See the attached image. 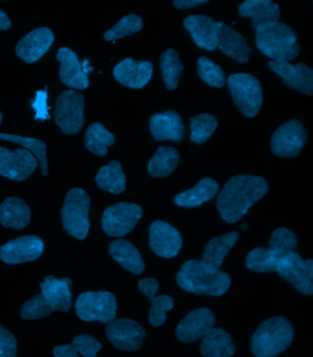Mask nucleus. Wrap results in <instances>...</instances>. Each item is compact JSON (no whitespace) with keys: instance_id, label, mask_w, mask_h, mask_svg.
Masks as SVG:
<instances>
[{"instance_id":"obj_1","label":"nucleus","mask_w":313,"mask_h":357,"mask_svg":"<svg viewBox=\"0 0 313 357\" xmlns=\"http://www.w3.org/2000/svg\"><path fill=\"white\" fill-rule=\"evenodd\" d=\"M268 191V183L264 178L237 175L231 178L219 192V212L227 223H236L247 215L254 203L264 197Z\"/></svg>"},{"instance_id":"obj_2","label":"nucleus","mask_w":313,"mask_h":357,"mask_svg":"<svg viewBox=\"0 0 313 357\" xmlns=\"http://www.w3.org/2000/svg\"><path fill=\"white\" fill-rule=\"evenodd\" d=\"M178 286L191 294L221 296L231 286V278L219 269H212L201 260L184 263L177 276Z\"/></svg>"},{"instance_id":"obj_3","label":"nucleus","mask_w":313,"mask_h":357,"mask_svg":"<svg viewBox=\"0 0 313 357\" xmlns=\"http://www.w3.org/2000/svg\"><path fill=\"white\" fill-rule=\"evenodd\" d=\"M293 328L283 317L263 321L252 339V352L256 357H277L291 345Z\"/></svg>"},{"instance_id":"obj_4","label":"nucleus","mask_w":313,"mask_h":357,"mask_svg":"<svg viewBox=\"0 0 313 357\" xmlns=\"http://www.w3.org/2000/svg\"><path fill=\"white\" fill-rule=\"evenodd\" d=\"M256 43L259 51L272 61H291L298 56L294 45L297 34L282 22L261 26L256 30Z\"/></svg>"},{"instance_id":"obj_5","label":"nucleus","mask_w":313,"mask_h":357,"mask_svg":"<svg viewBox=\"0 0 313 357\" xmlns=\"http://www.w3.org/2000/svg\"><path fill=\"white\" fill-rule=\"evenodd\" d=\"M90 198L84 190L73 188L66 196L62 208V223L70 236L84 240L89 232Z\"/></svg>"},{"instance_id":"obj_6","label":"nucleus","mask_w":313,"mask_h":357,"mask_svg":"<svg viewBox=\"0 0 313 357\" xmlns=\"http://www.w3.org/2000/svg\"><path fill=\"white\" fill-rule=\"evenodd\" d=\"M226 83L240 111L247 118L256 116L263 104L260 82L252 75L241 73L230 75Z\"/></svg>"},{"instance_id":"obj_7","label":"nucleus","mask_w":313,"mask_h":357,"mask_svg":"<svg viewBox=\"0 0 313 357\" xmlns=\"http://www.w3.org/2000/svg\"><path fill=\"white\" fill-rule=\"evenodd\" d=\"M75 307L78 317L84 321L110 324L116 318V298L109 291L84 292L79 295Z\"/></svg>"},{"instance_id":"obj_8","label":"nucleus","mask_w":313,"mask_h":357,"mask_svg":"<svg viewBox=\"0 0 313 357\" xmlns=\"http://www.w3.org/2000/svg\"><path fill=\"white\" fill-rule=\"evenodd\" d=\"M85 98L74 90H66L58 96L54 118L64 134L74 135L83 128Z\"/></svg>"},{"instance_id":"obj_9","label":"nucleus","mask_w":313,"mask_h":357,"mask_svg":"<svg viewBox=\"0 0 313 357\" xmlns=\"http://www.w3.org/2000/svg\"><path fill=\"white\" fill-rule=\"evenodd\" d=\"M142 215L143 210L138 204L122 202L104 211L102 229L108 236L122 238L134 229Z\"/></svg>"},{"instance_id":"obj_10","label":"nucleus","mask_w":313,"mask_h":357,"mask_svg":"<svg viewBox=\"0 0 313 357\" xmlns=\"http://www.w3.org/2000/svg\"><path fill=\"white\" fill-rule=\"evenodd\" d=\"M276 271L301 294L309 296L313 294L312 259L303 260L300 255L292 252L279 260Z\"/></svg>"},{"instance_id":"obj_11","label":"nucleus","mask_w":313,"mask_h":357,"mask_svg":"<svg viewBox=\"0 0 313 357\" xmlns=\"http://www.w3.org/2000/svg\"><path fill=\"white\" fill-rule=\"evenodd\" d=\"M306 140L304 126L298 120H291L274 133L271 139L272 151L279 157L295 158L300 155Z\"/></svg>"},{"instance_id":"obj_12","label":"nucleus","mask_w":313,"mask_h":357,"mask_svg":"<svg viewBox=\"0 0 313 357\" xmlns=\"http://www.w3.org/2000/svg\"><path fill=\"white\" fill-rule=\"evenodd\" d=\"M38 162L30 151L23 149L0 147V175L16 181H25L37 169Z\"/></svg>"},{"instance_id":"obj_13","label":"nucleus","mask_w":313,"mask_h":357,"mask_svg":"<svg viewBox=\"0 0 313 357\" xmlns=\"http://www.w3.org/2000/svg\"><path fill=\"white\" fill-rule=\"evenodd\" d=\"M106 335L111 344L122 351H137L142 347L145 331L136 321L117 319L108 324Z\"/></svg>"},{"instance_id":"obj_14","label":"nucleus","mask_w":313,"mask_h":357,"mask_svg":"<svg viewBox=\"0 0 313 357\" xmlns=\"http://www.w3.org/2000/svg\"><path fill=\"white\" fill-rule=\"evenodd\" d=\"M43 248L45 244L38 236H20L0 248V259L8 265L34 261L42 256Z\"/></svg>"},{"instance_id":"obj_15","label":"nucleus","mask_w":313,"mask_h":357,"mask_svg":"<svg viewBox=\"0 0 313 357\" xmlns=\"http://www.w3.org/2000/svg\"><path fill=\"white\" fill-rule=\"evenodd\" d=\"M149 243L151 250L157 256L165 259L177 257L183 244L180 231L163 221L152 223L149 230Z\"/></svg>"},{"instance_id":"obj_16","label":"nucleus","mask_w":313,"mask_h":357,"mask_svg":"<svg viewBox=\"0 0 313 357\" xmlns=\"http://www.w3.org/2000/svg\"><path fill=\"white\" fill-rule=\"evenodd\" d=\"M269 67L283 79L289 89H296L307 96L313 93V71L305 63L293 66L289 61H270Z\"/></svg>"},{"instance_id":"obj_17","label":"nucleus","mask_w":313,"mask_h":357,"mask_svg":"<svg viewBox=\"0 0 313 357\" xmlns=\"http://www.w3.org/2000/svg\"><path fill=\"white\" fill-rule=\"evenodd\" d=\"M54 35L49 28L35 29L20 40L16 46V54L27 63L39 61L51 48Z\"/></svg>"},{"instance_id":"obj_18","label":"nucleus","mask_w":313,"mask_h":357,"mask_svg":"<svg viewBox=\"0 0 313 357\" xmlns=\"http://www.w3.org/2000/svg\"><path fill=\"white\" fill-rule=\"evenodd\" d=\"M214 315L210 310L201 308L189 312L175 330L178 340L192 342L203 338L214 326Z\"/></svg>"},{"instance_id":"obj_19","label":"nucleus","mask_w":313,"mask_h":357,"mask_svg":"<svg viewBox=\"0 0 313 357\" xmlns=\"http://www.w3.org/2000/svg\"><path fill=\"white\" fill-rule=\"evenodd\" d=\"M153 72V64L150 61L126 58L114 67L113 75L119 84L130 89H140L149 83Z\"/></svg>"},{"instance_id":"obj_20","label":"nucleus","mask_w":313,"mask_h":357,"mask_svg":"<svg viewBox=\"0 0 313 357\" xmlns=\"http://www.w3.org/2000/svg\"><path fill=\"white\" fill-rule=\"evenodd\" d=\"M184 27L191 34L201 48L213 52L218 48L219 27L217 22L205 15H191L184 20Z\"/></svg>"},{"instance_id":"obj_21","label":"nucleus","mask_w":313,"mask_h":357,"mask_svg":"<svg viewBox=\"0 0 313 357\" xmlns=\"http://www.w3.org/2000/svg\"><path fill=\"white\" fill-rule=\"evenodd\" d=\"M57 59L61 63L59 76L64 86L78 90H85L89 87V78L83 72L75 52L63 47L58 50Z\"/></svg>"},{"instance_id":"obj_22","label":"nucleus","mask_w":313,"mask_h":357,"mask_svg":"<svg viewBox=\"0 0 313 357\" xmlns=\"http://www.w3.org/2000/svg\"><path fill=\"white\" fill-rule=\"evenodd\" d=\"M217 24L219 27L218 48L224 54L240 63H248L252 48L248 45L245 37L224 22H217Z\"/></svg>"},{"instance_id":"obj_23","label":"nucleus","mask_w":313,"mask_h":357,"mask_svg":"<svg viewBox=\"0 0 313 357\" xmlns=\"http://www.w3.org/2000/svg\"><path fill=\"white\" fill-rule=\"evenodd\" d=\"M150 130L154 139L181 142L185 135V126L180 116L174 111L154 114L150 119Z\"/></svg>"},{"instance_id":"obj_24","label":"nucleus","mask_w":313,"mask_h":357,"mask_svg":"<svg viewBox=\"0 0 313 357\" xmlns=\"http://www.w3.org/2000/svg\"><path fill=\"white\" fill-rule=\"evenodd\" d=\"M42 294L45 300L54 311L68 312L72 305V294L70 279H57L52 275L45 278L40 284Z\"/></svg>"},{"instance_id":"obj_25","label":"nucleus","mask_w":313,"mask_h":357,"mask_svg":"<svg viewBox=\"0 0 313 357\" xmlns=\"http://www.w3.org/2000/svg\"><path fill=\"white\" fill-rule=\"evenodd\" d=\"M239 14L242 17H250L254 30L279 22L280 17L279 6L270 0H247L240 6Z\"/></svg>"},{"instance_id":"obj_26","label":"nucleus","mask_w":313,"mask_h":357,"mask_svg":"<svg viewBox=\"0 0 313 357\" xmlns=\"http://www.w3.org/2000/svg\"><path fill=\"white\" fill-rule=\"evenodd\" d=\"M30 207L22 199L8 197L0 204V223L4 227L23 229L30 224Z\"/></svg>"},{"instance_id":"obj_27","label":"nucleus","mask_w":313,"mask_h":357,"mask_svg":"<svg viewBox=\"0 0 313 357\" xmlns=\"http://www.w3.org/2000/svg\"><path fill=\"white\" fill-rule=\"evenodd\" d=\"M201 352L204 357H232L235 347L229 333L221 328H212L203 337Z\"/></svg>"},{"instance_id":"obj_28","label":"nucleus","mask_w":313,"mask_h":357,"mask_svg":"<svg viewBox=\"0 0 313 357\" xmlns=\"http://www.w3.org/2000/svg\"><path fill=\"white\" fill-rule=\"evenodd\" d=\"M109 251L113 259L131 273L140 275L145 271V265L141 254L127 240H114L110 245Z\"/></svg>"},{"instance_id":"obj_29","label":"nucleus","mask_w":313,"mask_h":357,"mask_svg":"<svg viewBox=\"0 0 313 357\" xmlns=\"http://www.w3.org/2000/svg\"><path fill=\"white\" fill-rule=\"evenodd\" d=\"M219 184L210 178H204L193 188L181 192L175 197V204L178 206L192 208L201 206L217 195Z\"/></svg>"},{"instance_id":"obj_30","label":"nucleus","mask_w":313,"mask_h":357,"mask_svg":"<svg viewBox=\"0 0 313 357\" xmlns=\"http://www.w3.org/2000/svg\"><path fill=\"white\" fill-rule=\"evenodd\" d=\"M239 238L238 232H231L225 236L213 238L205 247L201 261L210 268L219 269Z\"/></svg>"},{"instance_id":"obj_31","label":"nucleus","mask_w":313,"mask_h":357,"mask_svg":"<svg viewBox=\"0 0 313 357\" xmlns=\"http://www.w3.org/2000/svg\"><path fill=\"white\" fill-rule=\"evenodd\" d=\"M95 181L99 188L110 194L119 195L125 191L126 176L122 164L117 160H111L107 166H102Z\"/></svg>"},{"instance_id":"obj_32","label":"nucleus","mask_w":313,"mask_h":357,"mask_svg":"<svg viewBox=\"0 0 313 357\" xmlns=\"http://www.w3.org/2000/svg\"><path fill=\"white\" fill-rule=\"evenodd\" d=\"M101 342L89 335H79L70 344L59 345L54 347L55 357H79L78 354L84 357H96L101 349Z\"/></svg>"},{"instance_id":"obj_33","label":"nucleus","mask_w":313,"mask_h":357,"mask_svg":"<svg viewBox=\"0 0 313 357\" xmlns=\"http://www.w3.org/2000/svg\"><path fill=\"white\" fill-rule=\"evenodd\" d=\"M180 154L173 147H159L148 164V172L154 178L168 177L177 168Z\"/></svg>"},{"instance_id":"obj_34","label":"nucleus","mask_w":313,"mask_h":357,"mask_svg":"<svg viewBox=\"0 0 313 357\" xmlns=\"http://www.w3.org/2000/svg\"><path fill=\"white\" fill-rule=\"evenodd\" d=\"M114 143L115 136L101 123H93L85 133V146L90 152L99 157L106 156L108 147L112 146Z\"/></svg>"},{"instance_id":"obj_35","label":"nucleus","mask_w":313,"mask_h":357,"mask_svg":"<svg viewBox=\"0 0 313 357\" xmlns=\"http://www.w3.org/2000/svg\"><path fill=\"white\" fill-rule=\"evenodd\" d=\"M160 69L166 89H177L178 80L182 74L183 66L180 61V55L174 49L166 50L161 54Z\"/></svg>"},{"instance_id":"obj_36","label":"nucleus","mask_w":313,"mask_h":357,"mask_svg":"<svg viewBox=\"0 0 313 357\" xmlns=\"http://www.w3.org/2000/svg\"><path fill=\"white\" fill-rule=\"evenodd\" d=\"M0 139L7 140V142L16 143L22 146L38 158L39 160L41 169H42L43 176L48 175V163L46 151H48V145L43 140L34 139V137H26L17 136V135L0 133Z\"/></svg>"},{"instance_id":"obj_37","label":"nucleus","mask_w":313,"mask_h":357,"mask_svg":"<svg viewBox=\"0 0 313 357\" xmlns=\"http://www.w3.org/2000/svg\"><path fill=\"white\" fill-rule=\"evenodd\" d=\"M282 259L269 248H256L247 257V267L254 272L269 273L277 271V263Z\"/></svg>"},{"instance_id":"obj_38","label":"nucleus","mask_w":313,"mask_h":357,"mask_svg":"<svg viewBox=\"0 0 313 357\" xmlns=\"http://www.w3.org/2000/svg\"><path fill=\"white\" fill-rule=\"evenodd\" d=\"M218 121L210 114H201L190 119V139L197 144H203L214 132Z\"/></svg>"},{"instance_id":"obj_39","label":"nucleus","mask_w":313,"mask_h":357,"mask_svg":"<svg viewBox=\"0 0 313 357\" xmlns=\"http://www.w3.org/2000/svg\"><path fill=\"white\" fill-rule=\"evenodd\" d=\"M298 245L297 236L288 228L280 227L272 234L269 250L282 259L286 255L295 252Z\"/></svg>"},{"instance_id":"obj_40","label":"nucleus","mask_w":313,"mask_h":357,"mask_svg":"<svg viewBox=\"0 0 313 357\" xmlns=\"http://www.w3.org/2000/svg\"><path fill=\"white\" fill-rule=\"evenodd\" d=\"M143 20L136 14L122 17L116 25L104 34V39L107 42H115L116 40L136 33L142 30Z\"/></svg>"},{"instance_id":"obj_41","label":"nucleus","mask_w":313,"mask_h":357,"mask_svg":"<svg viewBox=\"0 0 313 357\" xmlns=\"http://www.w3.org/2000/svg\"><path fill=\"white\" fill-rule=\"evenodd\" d=\"M198 72L201 79L210 86L221 89L226 84V79L221 67L209 58L201 57L198 60Z\"/></svg>"},{"instance_id":"obj_42","label":"nucleus","mask_w":313,"mask_h":357,"mask_svg":"<svg viewBox=\"0 0 313 357\" xmlns=\"http://www.w3.org/2000/svg\"><path fill=\"white\" fill-rule=\"evenodd\" d=\"M54 310L45 300L42 294L35 295L31 300L26 301L22 306L20 316L24 320H34V319H42L51 315Z\"/></svg>"},{"instance_id":"obj_43","label":"nucleus","mask_w":313,"mask_h":357,"mask_svg":"<svg viewBox=\"0 0 313 357\" xmlns=\"http://www.w3.org/2000/svg\"><path fill=\"white\" fill-rule=\"evenodd\" d=\"M148 298H150L152 304L149 321L154 327L161 326L166 321V312L170 311L174 307V301L168 295H160L157 298H154V295H151Z\"/></svg>"},{"instance_id":"obj_44","label":"nucleus","mask_w":313,"mask_h":357,"mask_svg":"<svg viewBox=\"0 0 313 357\" xmlns=\"http://www.w3.org/2000/svg\"><path fill=\"white\" fill-rule=\"evenodd\" d=\"M17 348L15 336L0 326V357H16Z\"/></svg>"},{"instance_id":"obj_45","label":"nucleus","mask_w":313,"mask_h":357,"mask_svg":"<svg viewBox=\"0 0 313 357\" xmlns=\"http://www.w3.org/2000/svg\"><path fill=\"white\" fill-rule=\"evenodd\" d=\"M46 98H48V93L45 91H40L37 92L36 99L32 103V107L36 110V116L35 119H49L48 107L46 105Z\"/></svg>"},{"instance_id":"obj_46","label":"nucleus","mask_w":313,"mask_h":357,"mask_svg":"<svg viewBox=\"0 0 313 357\" xmlns=\"http://www.w3.org/2000/svg\"><path fill=\"white\" fill-rule=\"evenodd\" d=\"M138 288L143 294L148 297L151 296V295H156L158 289H159V284H158L156 279L145 278V279L140 280Z\"/></svg>"},{"instance_id":"obj_47","label":"nucleus","mask_w":313,"mask_h":357,"mask_svg":"<svg viewBox=\"0 0 313 357\" xmlns=\"http://www.w3.org/2000/svg\"><path fill=\"white\" fill-rule=\"evenodd\" d=\"M206 2H208L207 0H175L174 6L180 10H187V8H195Z\"/></svg>"},{"instance_id":"obj_48","label":"nucleus","mask_w":313,"mask_h":357,"mask_svg":"<svg viewBox=\"0 0 313 357\" xmlns=\"http://www.w3.org/2000/svg\"><path fill=\"white\" fill-rule=\"evenodd\" d=\"M11 27V20L10 17L0 10V31H8Z\"/></svg>"},{"instance_id":"obj_49","label":"nucleus","mask_w":313,"mask_h":357,"mask_svg":"<svg viewBox=\"0 0 313 357\" xmlns=\"http://www.w3.org/2000/svg\"><path fill=\"white\" fill-rule=\"evenodd\" d=\"M2 119H3V115H2V113L0 112V124H1Z\"/></svg>"}]
</instances>
